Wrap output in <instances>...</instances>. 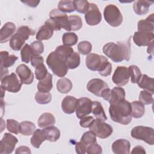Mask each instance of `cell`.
Segmentation results:
<instances>
[{
    "instance_id": "cell-1",
    "label": "cell",
    "mask_w": 154,
    "mask_h": 154,
    "mask_svg": "<svg viewBox=\"0 0 154 154\" xmlns=\"http://www.w3.org/2000/svg\"><path fill=\"white\" fill-rule=\"evenodd\" d=\"M130 36L126 42H117V43L109 42L103 47V52L112 61L119 63L123 60L129 61L131 58Z\"/></svg>"
},
{
    "instance_id": "cell-2",
    "label": "cell",
    "mask_w": 154,
    "mask_h": 154,
    "mask_svg": "<svg viewBox=\"0 0 154 154\" xmlns=\"http://www.w3.org/2000/svg\"><path fill=\"white\" fill-rule=\"evenodd\" d=\"M109 113L114 122L126 125L132 121L131 103L126 99L110 104Z\"/></svg>"
},
{
    "instance_id": "cell-3",
    "label": "cell",
    "mask_w": 154,
    "mask_h": 154,
    "mask_svg": "<svg viewBox=\"0 0 154 154\" xmlns=\"http://www.w3.org/2000/svg\"><path fill=\"white\" fill-rule=\"evenodd\" d=\"M46 64L53 73L58 77H64L68 72L66 60L55 51L51 52L46 58Z\"/></svg>"
},
{
    "instance_id": "cell-4",
    "label": "cell",
    "mask_w": 154,
    "mask_h": 154,
    "mask_svg": "<svg viewBox=\"0 0 154 154\" xmlns=\"http://www.w3.org/2000/svg\"><path fill=\"white\" fill-rule=\"evenodd\" d=\"M103 17L111 26H119L123 22V16L119 8L114 4H109L104 8Z\"/></svg>"
},
{
    "instance_id": "cell-5",
    "label": "cell",
    "mask_w": 154,
    "mask_h": 154,
    "mask_svg": "<svg viewBox=\"0 0 154 154\" xmlns=\"http://www.w3.org/2000/svg\"><path fill=\"white\" fill-rule=\"evenodd\" d=\"M131 137L135 139L142 140L149 145H153V129L150 127L137 126L133 128L131 132Z\"/></svg>"
},
{
    "instance_id": "cell-6",
    "label": "cell",
    "mask_w": 154,
    "mask_h": 154,
    "mask_svg": "<svg viewBox=\"0 0 154 154\" xmlns=\"http://www.w3.org/2000/svg\"><path fill=\"white\" fill-rule=\"evenodd\" d=\"M89 129L93 132L97 137L102 139L109 137L113 132V129L111 125L98 119L93 121Z\"/></svg>"
},
{
    "instance_id": "cell-7",
    "label": "cell",
    "mask_w": 154,
    "mask_h": 154,
    "mask_svg": "<svg viewBox=\"0 0 154 154\" xmlns=\"http://www.w3.org/2000/svg\"><path fill=\"white\" fill-rule=\"evenodd\" d=\"M22 83L14 73H11L1 79V87L11 93H17L21 89Z\"/></svg>"
},
{
    "instance_id": "cell-8",
    "label": "cell",
    "mask_w": 154,
    "mask_h": 154,
    "mask_svg": "<svg viewBox=\"0 0 154 154\" xmlns=\"http://www.w3.org/2000/svg\"><path fill=\"white\" fill-rule=\"evenodd\" d=\"M125 90L120 87H114L112 90L108 88L102 94L101 97L105 100L108 101L109 104L125 99Z\"/></svg>"
},
{
    "instance_id": "cell-9",
    "label": "cell",
    "mask_w": 154,
    "mask_h": 154,
    "mask_svg": "<svg viewBox=\"0 0 154 154\" xmlns=\"http://www.w3.org/2000/svg\"><path fill=\"white\" fill-rule=\"evenodd\" d=\"M49 19L54 21L60 28H63L66 31H71L69 16H67L66 13L60 11L58 9L54 8L50 11Z\"/></svg>"
},
{
    "instance_id": "cell-10",
    "label": "cell",
    "mask_w": 154,
    "mask_h": 154,
    "mask_svg": "<svg viewBox=\"0 0 154 154\" xmlns=\"http://www.w3.org/2000/svg\"><path fill=\"white\" fill-rule=\"evenodd\" d=\"M17 138L10 133H5L0 141V153L10 154L13 152L17 143Z\"/></svg>"
},
{
    "instance_id": "cell-11",
    "label": "cell",
    "mask_w": 154,
    "mask_h": 154,
    "mask_svg": "<svg viewBox=\"0 0 154 154\" xmlns=\"http://www.w3.org/2000/svg\"><path fill=\"white\" fill-rule=\"evenodd\" d=\"M84 17L85 22L90 26L97 25L102 20V14L97 5L94 3H90L89 9Z\"/></svg>"
},
{
    "instance_id": "cell-12",
    "label": "cell",
    "mask_w": 154,
    "mask_h": 154,
    "mask_svg": "<svg viewBox=\"0 0 154 154\" xmlns=\"http://www.w3.org/2000/svg\"><path fill=\"white\" fill-rule=\"evenodd\" d=\"M129 78L128 68L125 66H118L114 72L112 81L118 86H123L128 84Z\"/></svg>"
},
{
    "instance_id": "cell-13",
    "label": "cell",
    "mask_w": 154,
    "mask_h": 154,
    "mask_svg": "<svg viewBox=\"0 0 154 154\" xmlns=\"http://www.w3.org/2000/svg\"><path fill=\"white\" fill-rule=\"evenodd\" d=\"M93 102L88 97H81L78 99L76 108V116L77 118H81L89 115L91 112Z\"/></svg>"
},
{
    "instance_id": "cell-14",
    "label": "cell",
    "mask_w": 154,
    "mask_h": 154,
    "mask_svg": "<svg viewBox=\"0 0 154 154\" xmlns=\"http://www.w3.org/2000/svg\"><path fill=\"white\" fill-rule=\"evenodd\" d=\"M108 88H109L108 84L99 78L91 79L87 85V90L97 97H101L103 91Z\"/></svg>"
},
{
    "instance_id": "cell-15",
    "label": "cell",
    "mask_w": 154,
    "mask_h": 154,
    "mask_svg": "<svg viewBox=\"0 0 154 154\" xmlns=\"http://www.w3.org/2000/svg\"><path fill=\"white\" fill-rule=\"evenodd\" d=\"M16 72L22 84L29 85L32 83L34 74L31 69L25 64H21L19 65L16 69Z\"/></svg>"
},
{
    "instance_id": "cell-16",
    "label": "cell",
    "mask_w": 154,
    "mask_h": 154,
    "mask_svg": "<svg viewBox=\"0 0 154 154\" xmlns=\"http://www.w3.org/2000/svg\"><path fill=\"white\" fill-rule=\"evenodd\" d=\"M153 32L137 31L133 35V41L138 46H149L153 42Z\"/></svg>"
},
{
    "instance_id": "cell-17",
    "label": "cell",
    "mask_w": 154,
    "mask_h": 154,
    "mask_svg": "<svg viewBox=\"0 0 154 154\" xmlns=\"http://www.w3.org/2000/svg\"><path fill=\"white\" fill-rule=\"evenodd\" d=\"M103 55H100L94 53H90L85 58V65L87 67L92 71H97L103 61L106 60Z\"/></svg>"
},
{
    "instance_id": "cell-18",
    "label": "cell",
    "mask_w": 154,
    "mask_h": 154,
    "mask_svg": "<svg viewBox=\"0 0 154 154\" xmlns=\"http://www.w3.org/2000/svg\"><path fill=\"white\" fill-rule=\"evenodd\" d=\"M131 143L125 139H118L113 142L112 151L116 154H128L130 153Z\"/></svg>"
},
{
    "instance_id": "cell-19",
    "label": "cell",
    "mask_w": 154,
    "mask_h": 154,
    "mask_svg": "<svg viewBox=\"0 0 154 154\" xmlns=\"http://www.w3.org/2000/svg\"><path fill=\"white\" fill-rule=\"evenodd\" d=\"M16 29V25L11 22H6L1 29L0 31V43H4L8 42L14 35Z\"/></svg>"
},
{
    "instance_id": "cell-20",
    "label": "cell",
    "mask_w": 154,
    "mask_h": 154,
    "mask_svg": "<svg viewBox=\"0 0 154 154\" xmlns=\"http://www.w3.org/2000/svg\"><path fill=\"white\" fill-rule=\"evenodd\" d=\"M78 99L72 96H66L61 102V109L67 114L73 113L76 108Z\"/></svg>"
},
{
    "instance_id": "cell-21",
    "label": "cell",
    "mask_w": 154,
    "mask_h": 154,
    "mask_svg": "<svg viewBox=\"0 0 154 154\" xmlns=\"http://www.w3.org/2000/svg\"><path fill=\"white\" fill-rule=\"evenodd\" d=\"M54 31V30L51 25L45 22V24L39 28L36 34V39L38 41L48 40L53 35Z\"/></svg>"
},
{
    "instance_id": "cell-22",
    "label": "cell",
    "mask_w": 154,
    "mask_h": 154,
    "mask_svg": "<svg viewBox=\"0 0 154 154\" xmlns=\"http://www.w3.org/2000/svg\"><path fill=\"white\" fill-rule=\"evenodd\" d=\"M0 67L1 69H7L12 66L18 59L14 55H9L8 51H2L0 52Z\"/></svg>"
},
{
    "instance_id": "cell-23",
    "label": "cell",
    "mask_w": 154,
    "mask_h": 154,
    "mask_svg": "<svg viewBox=\"0 0 154 154\" xmlns=\"http://www.w3.org/2000/svg\"><path fill=\"white\" fill-rule=\"evenodd\" d=\"M153 13H152L146 19L140 20L138 22V31L153 32L154 18Z\"/></svg>"
},
{
    "instance_id": "cell-24",
    "label": "cell",
    "mask_w": 154,
    "mask_h": 154,
    "mask_svg": "<svg viewBox=\"0 0 154 154\" xmlns=\"http://www.w3.org/2000/svg\"><path fill=\"white\" fill-rule=\"evenodd\" d=\"M153 3L152 1L138 0L133 4L134 12L138 15H144L148 13L149 7Z\"/></svg>"
},
{
    "instance_id": "cell-25",
    "label": "cell",
    "mask_w": 154,
    "mask_h": 154,
    "mask_svg": "<svg viewBox=\"0 0 154 154\" xmlns=\"http://www.w3.org/2000/svg\"><path fill=\"white\" fill-rule=\"evenodd\" d=\"M26 40V39L22 34L16 32L10 38L9 45L13 50L17 51L22 48Z\"/></svg>"
},
{
    "instance_id": "cell-26",
    "label": "cell",
    "mask_w": 154,
    "mask_h": 154,
    "mask_svg": "<svg viewBox=\"0 0 154 154\" xmlns=\"http://www.w3.org/2000/svg\"><path fill=\"white\" fill-rule=\"evenodd\" d=\"M138 87L144 90H147L152 94L154 93V79L146 74L141 75V78L137 82Z\"/></svg>"
},
{
    "instance_id": "cell-27",
    "label": "cell",
    "mask_w": 154,
    "mask_h": 154,
    "mask_svg": "<svg viewBox=\"0 0 154 154\" xmlns=\"http://www.w3.org/2000/svg\"><path fill=\"white\" fill-rule=\"evenodd\" d=\"M46 140L51 142L57 141L60 137V131L58 128L53 126L43 128Z\"/></svg>"
},
{
    "instance_id": "cell-28",
    "label": "cell",
    "mask_w": 154,
    "mask_h": 154,
    "mask_svg": "<svg viewBox=\"0 0 154 154\" xmlns=\"http://www.w3.org/2000/svg\"><path fill=\"white\" fill-rule=\"evenodd\" d=\"M55 123V118L54 116L50 112H45L42 114L38 118L37 122L38 126L42 128L53 126Z\"/></svg>"
},
{
    "instance_id": "cell-29",
    "label": "cell",
    "mask_w": 154,
    "mask_h": 154,
    "mask_svg": "<svg viewBox=\"0 0 154 154\" xmlns=\"http://www.w3.org/2000/svg\"><path fill=\"white\" fill-rule=\"evenodd\" d=\"M52 88V76L48 73L47 76L40 80L37 84V90L39 92L48 93Z\"/></svg>"
},
{
    "instance_id": "cell-30",
    "label": "cell",
    "mask_w": 154,
    "mask_h": 154,
    "mask_svg": "<svg viewBox=\"0 0 154 154\" xmlns=\"http://www.w3.org/2000/svg\"><path fill=\"white\" fill-rule=\"evenodd\" d=\"M46 140L45 134L43 129H37L32 134V136L31 138L30 142L31 145L37 149L40 147L42 143Z\"/></svg>"
},
{
    "instance_id": "cell-31",
    "label": "cell",
    "mask_w": 154,
    "mask_h": 154,
    "mask_svg": "<svg viewBox=\"0 0 154 154\" xmlns=\"http://www.w3.org/2000/svg\"><path fill=\"white\" fill-rule=\"evenodd\" d=\"M131 115L135 119H139L143 117L145 112V107L140 101H133L131 103Z\"/></svg>"
},
{
    "instance_id": "cell-32",
    "label": "cell",
    "mask_w": 154,
    "mask_h": 154,
    "mask_svg": "<svg viewBox=\"0 0 154 154\" xmlns=\"http://www.w3.org/2000/svg\"><path fill=\"white\" fill-rule=\"evenodd\" d=\"M73 87L71 81L67 78H63L58 80L57 82V90L63 94H66L70 91Z\"/></svg>"
},
{
    "instance_id": "cell-33",
    "label": "cell",
    "mask_w": 154,
    "mask_h": 154,
    "mask_svg": "<svg viewBox=\"0 0 154 154\" xmlns=\"http://www.w3.org/2000/svg\"><path fill=\"white\" fill-rule=\"evenodd\" d=\"M91 112L96 117V119H100L104 122L106 120L107 117L105 113L103 108L100 102L98 101L93 102Z\"/></svg>"
},
{
    "instance_id": "cell-34",
    "label": "cell",
    "mask_w": 154,
    "mask_h": 154,
    "mask_svg": "<svg viewBox=\"0 0 154 154\" xmlns=\"http://www.w3.org/2000/svg\"><path fill=\"white\" fill-rule=\"evenodd\" d=\"M35 131V125L29 121H23L19 124V132L23 135L29 136Z\"/></svg>"
},
{
    "instance_id": "cell-35",
    "label": "cell",
    "mask_w": 154,
    "mask_h": 154,
    "mask_svg": "<svg viewBox=\"0 0 154 154\" xmlns=\"http://www.w3.org/2000/svg\"><path fill=\"white\" fill-rule=\"evenodd\" d=\"M80 55L79 53L73 52L66 60V64L68 69H75L80 64Z\"/></svg>"
},
{
    "instance_id": "cell-36",
    "label": "cell",
    "mask_w": 154,
    "mask_h": 154,
    "mask_svg": "<svg viewBox=\"0 0 154 154\" xmlns=\"http://www.w3.org/2000/svg\"><path fill=\"white\" fill-rule=\"evenodd\" d=\"M62 41L64 45L72 46L77 43L78 41V37L74 32H65L63 35Z\"/></svg>"
},
{
    "instance_id": "cell-37",
    "label": "cell",
    "mask_w": 154,
    "mask_h": 154,
    "mask_svg": "<svg viewBox=\"0 0 154 154\" xmlns=\"http://www.w3.org/2000/svg\"><path fill=\"white\" fill-rule=\"evenodd\" d=\"M58 8V10L63 13H72L75 10L73 1L69 0H62L59 1Z\"/></svg>"
},
{
    "instance_id": "cell-38",
    "label": "cell",
    "mask_w": 154,
    "mask_h": 154,
    "mask_svg": "<svg viewBox=\"0 0 154 154\" xmlns=\"http://www.w3.org/2000/svg\"><path fill=\"white\" fill-rule=\"evenodd\" d=\"M128 70L131 82L133 84H137L142 75L139 67L135 65H131L128 67Z\"/></svg>"
},
{
    "instance_id": "cell-39",
    "label": "cell",
    "mask_w": 154,
    "mask_h": 154,
    "mask_svg": "<svg viewBox=\"0 0 154 154\" xmlns=\"http://www.w3.org/2000/svg\"><path fill=\"white\" fill-rule=\"evenodd\" d=\"M69 20L71 31L79 30L82 26V21L81 17L78 15L69 16Z\"/></svg>"
},
{
    "instance_id": "cell-40",
    "label": "cell",
    "mask_w": 154,
    "mask_h": 154,
    "mask_svg": "<svg viewBox=\"0 0 154 154\" xmlns=\"http://www.w3.org/2000/svg\"><path fill=\"white\" fill-rule=\"evenodd\" d=\"M80 141H81L87 147H88L89 145L97 142L96 135L91 131H87L82 135Z\"/></svg>"
},
{
    "instance_id": "cell-41",
    "label": "cell",
    "mask_w": 154,
    "mask_h": 154,
    "mask_svg": "<svg viewBox=\"0 0 154 154\" xmlns=\"http://www.w3.org/2000/svg\"><path fill=\"white\" fill-rule=\"evenodd\" d=\"M35 100L36 102L39 104H48L50 103L52 100V95L49 92L42 93L38 91L35 94Z\"/></svg>"
},
{
    "instance_id": "cell-42",
    "label": "cell",
    "mask_w": 154,
    "mask_h": 154,
    "mask_svg": "<svg viewBox=\"0 0 154 154\" xmlns=\"http://www.w3.org/2000/svg\"><path fill=\"white\" fill-rule=\"evenodd\" d=\"M54 51L66 60L74 52L73 48L65 45H60L57 46Z\"/></svg>"
},
{
    "instance_id": "cell-43",
    "label": "cell",
    "mask_w": 154,
    "mask_h": 154,
    "mask_svg": "<svg viewBox=\"0 0 154 154\" xmlns=\"http://www.w3.org/2000/svg\"><path fill=\"white\" fill-rule=\"evenodd\" d=\"M75 5V10L78 13L85 14L89 9L90 3L85 0H75L73 1Z\"/></svg>"
},
{
    "instance_id": "cell-44",
    "label": "cell",
    "mask_w": 154,
    "mask_h": 154,
    "mask_svg": "<svg viewBox=\"0 0 154 154\" xmlns=\"http://www.w3.org/2000/svg\"><path fill=\"white\" fill-rule=\"evenodd\" d=\"M21 60L22 62L25 63H29L31 58L32 55V52L30 46L28 44H25L20 51Z\"/></svg>"
},
{
    "instance_id": "cell-45",
    "label": "cell",
    "mask_w": 154,
    "mask_h": 154,
    "mask_svg": "<svg viewBox=\"0 0 154 154\" xmlns=\"http://www.w3.org/2000/svg\"><path fill=\"white\" fill-rule=\"evenodd\" d=\"M153 94L147 90H142L139 94V101L144 105H149L153 103Z\"/></svg>"
},
{
    "instance_id": "cell-46",
    "label": "cell",
    "mask_w": 154,
    "mask_h": 154,
    "mask_svg": "<svg viewBox=\"0 0 154 154\" xmlns=\"http://www.w3.org/2000/svg\"><path fill=\"white\" fill-rule=\"evenodd\" d=\"M100 75L102 76H109L112 72V64L108 61V58L105 60L97 70Z\"/></svg>"
},
{
    "instance_id": "cell-47",
    "label": "cell",
    "mask_w": 154,
    "mask_h": 154,
    "mask_svg": "<svg viewBox=\"0 0 154 154\" xmlns=\"http://www.w3.org/2000/svg\"><path fill=\"white\" fill-rule=\"evenodd\" d=\"M92 49V45L88 41L80 42L78 45V52L82 55H88Z\"/></svg>"
},
{
    "instance_id": "cell-48",
    "label": "cell",
    "mask_w": 154,
    "mask_h": 154,
    "mask_svg": "<svg viewBox=\"0 0 154 154\" xmlns=\"http://www.w3.org/2000/svg\"><path fill=\"white\" fill-rule=\"evenodd\" d=\"M34 72H35V78L39 81L45 78L48 73V70L43 63L40 64L38 66H37L35 68Z\"/></svg>"
},
{
    "instance_id": "cell-49",
    "label": "cell",
    "mask_w": 154,
    "mask_h": 154,
    "mask_svg": "<svg viewBox=\"0 0 154 154\" xmlns=\"http://www.w3.org/2000/svg\"><path fill=\"white\" fill-rule=\"evenodd\" d=\"M29 46L31 48L32 55H40L44 51V45L40 41H34Z\"/></svg>"
},
{
    "instance_id": "cell-50",
    "label": "cell",
    "mask_w": 154,
    "mask_h": 154,
    "mask_svg": "<svg viewBox=\"0 0 154 154\" xmlns=\"http://www.w3.org/2000/svg\"><path fill=\"white\" fill-rule=\"evenodd\" d=\"M19 123L14 119L7 120V130L14 134H18L19 132Z\"/></svg>"
},
{
    "instance_id": "cell-51",
    "label": "cell",
    "mask_w": 154,
    "mask_h": 154,
    "mask_svg": "<svg viewBox=\"0 0 154 154\" xmlns=\"http://www.w3.org/2000/svg\"><path fill=\"white\" fill-rule=\"evenodd\" d=\"M16 32H18L22 34L26 40L29 38L30 35H33L35 33L34 30L29 28L28 26H21L19 27Z\"/></svg>"
},
{
    "instance_id": "cell-52",
    "label": "cell",
    "mask_w": 154,
    "mask_h": 154,
    "mask_svg": "<svg viewBox=\"0 0 154 154\" xmlns=\"http://www.w3.org/2000/svg\"><path fill=\"white\" fill-rule=\"evenodd\" d=\"M87 153L88 154H100L102 153V149L101 146L96 142L87 147Z\"/></svg>"
},
{
    "instance_id": "cell-53",
    "label": "cell",
    "mask_w": 154,
    "mask_h": 154,
    "mask_svg": "<svg viewBox=\"0 0 154 154\" xmlns=\"http://www.w3.org/2000/svg\"><path fill=\"white\" fill-rule=\"evenodd\" d=\"M94 117L93 116H85L81 119L79 122V125L82 128H89L91 123L94 120Z\"/></svg>"
},
{
    "instance_id": "cell-54",
    "label": "cell",
    "mask_w": 154,
    "mask_h": 154,
    "mask_svg": "<svg viewBox=\"0 0 154 154\" xmlns=\"http://www.w3.org/2000/svg\"><path fill=\"white\" fill-rule=\"evenodd\" d=\"M43 58L41 55H32L31 58V64L34 67H36L40 64L43 63Z\"/></svg>"
},
{
    "instance_id": "cell-55",
    "label": "cell",
    "mask_w": 154,
    "mask_h": 154,
    "mask_svg": "<svg viewBox=\"0 0 154 154\" xmlns=\"http://www.w3.org/2000/svg\"><path fill=\"white\" fill-rule=\"evenodd\" d=\"M87 147L81 141H79L75 144V150L77 153L84 154L87 153Z\"/></svg>"
},
{
    "instance_id": "cell-56",
    "label": "cell",
    "mask_w": 154,
    "mask_h": 154,
    "mask_svg": "<svg viewBox=\"0 0 154 154\" xmlns=\"http://www.w3.org/2000/svg\"><path fill=\"white\" fill-rule=\"evenodd\" d=\"M31 152L30 150V149L27 146H20L17 147L15 151V153H31Z\"/></svg>"
},
{
    "instance_id": "cell-57",
    "label": "cell",
    "mask_w": 154,
    "mask_h": 154,
    "mask_svg": "<svg viewBox=\"0 0 154 154\" xmlns=\"http://www.w3.org/2000/svg\"><path fill=\"white\" fill-rule=\"evenodd\" d=\"M131 153H143V154H145L146 153V150L144 149V147H143L141 146H137L136 147H135L132 152Z\"/></svg>"
},
{
    "instance_id": "cell-58",
    "label": "cell",
    "mask_w": 154,
    "mask_h": 154,
    "mask_svg": "<svg viewBox=\"0 0 154 154\" xmlns=\"http://www.w3.org/2000/svg\"><path fill=\"white\" fill-rule=\"evenodd\" d=\"M22 2L26 4L28 6L35 8L40 3V1H22Z\"/></svg>"
}]
</instances>
